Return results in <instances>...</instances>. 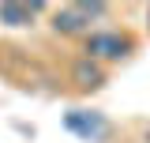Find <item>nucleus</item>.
Here are the masks:
<instances>
[{
	"label": "nucleus",
	"instance_id": "nucleus-1",
	"mask_svg": "<svg viewBox=\"0 0 150 143\" xmlns=\"http://www.w3.org/2000/svg\"><path fill=\"white\" fill-rule=\"evenodd\" d=\"M64 124H68V132H75L79 139H86V143H105L112 136V124L101 113H94V109H71L64 117Z\"/></svg>",
	"mask_w": 150,
	"mask_h": 143
},
{
	"label": "nucleus",
	"instance_id": "nucleus-2",
	"mask_svg": "<svg viewBox=\"0 0 150 143\" xmlns=\"http://www.w3.org/2000/svg\"><path fill=\"white\" fill-rule=\"evenodd\" d=\"M94 15H105V4H71V8L56 11L53 26H56V30H64V34H75V30H83Z\"/></svg>",
	"mask_w": 150,
	"mask_h": 143
},
{
	"label": "nucleus",
	"instance_id": "nucleus-3",
	"mask_svg": "<svg viewBox=\"0 0 150 143\" xmlns=\"http://www.w3.org/2000/svg\"><path fill=\"white\" fill-rule=\"evenodd\" d=\"M131 49V41L124 34H90L86 38V53L98 56V60H116Z\"/></svg>",
	"mask_w": 150,
	"mask_h": 143
},
{
	"label": "nucleus",
	"instance_id": "nucleus-4",
	"mask_svg": "<svg viewBox=\"0 0 150 143\" xmlns=\"http://www.w3.org/2000/svg\"><path fill=\"white\" fill-rule=\"evenodd\" d=\"M41 4H0V23L8 26H26Z\"/></svg>",
	"mask_w": 150,
	"mask_h": 143
},
{
	"label": "nucleus",
	"instance_id": "nucleus-5",
	"mask_svg": "<svg viewBox=\"0 0 150 143\" xmlns=\"http://www.w3.org/2000/svg\"><path fill=\"white\" fill-rule=\"evenodd\" d=\"M75 79H79V87H101V68L90 64V60H83L75 68Z\"/></svg>",
	"mask_w": 150,
	"mask_h": 143
},
{
	"label": "nucleus",
	"instance_id": "nucleus-6",
	"mask_svg": "<svg viewBox=\"0 0 150 143\" xmlns=\"http://www.w3.org/2000/svg\"><path fill=\"white\" fill-rule=\"evenodd\" d=\"M146 143H150V132H146Z\"/></svg>",
	"mask_w": 150,
	"mask_h": 143
}]
</instances>
